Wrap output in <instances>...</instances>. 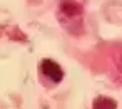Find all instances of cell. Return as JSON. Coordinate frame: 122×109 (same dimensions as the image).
<instances>
[{"label":"cell","instance_id":"1","mask_svg":"<svg viewBox=\"0 0 122 109\" xmlns=\"http://www.w3.org/2000/svg\"><path fill=\"white\" fill-rule=\"evenodd\" d=\"M40 71H42V74H44L45 77H49L52 82H60L62 77H64V71H62V67H60L57 62L50 60V59H44V60H42V64H40Z\"/></svg>","mask_w":122,"mask_h":109}]
</instances>
